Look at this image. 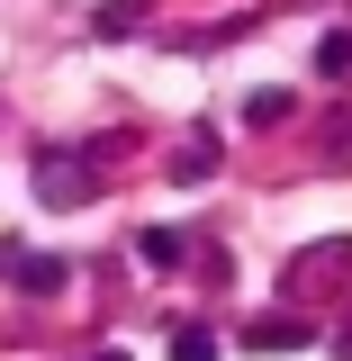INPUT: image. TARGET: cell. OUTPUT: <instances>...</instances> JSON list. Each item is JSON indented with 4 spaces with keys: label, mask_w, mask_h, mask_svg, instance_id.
Masks as SVG:
<instances>
[{
    "label": "cell",
    "mask_w": 352,
    "mask_h": 361,
    "mask_svg": "<svg viewBox=\"0 0 352 361\" xmlns=\"http://www.w3.org/2000/svg\"><path fill=\"white\" fill-rule=\"evenodd\" d=\"M344 280H352V244H344V235H325V244H308L298 262L280 271L289 307H308V298H325V289H344Z\"/></svg>",
    "instance_id": "obj_1"
},
{
    "label": "cell",
    "mask_w": 352,
    "mask_h": 361,
    "mask_svg": "<svg viewBox=\"0 0 352 361\" xmlns=\"http://www.w3.org/2000/svg\"><path fill=\"white\" fill-rule=\"evenodd\" d=\"M0 280L28 289V298H54V289L73 280V262H63V253H37V244H0Z\"/></svg>",
    "instance_id": "obj_2"
},
{
    "label": "cell",
    "mask_w": 352,
    "mask_h": 361,
    "mask_svg": "<svg viewBox=\"0 0 352 361\" xmlns=\"http://www.w3.org/2000/svg\"><path fill=\"white\" fill-rule=\"evenodd\" d=\"M37 199L45 208H82V199H99V180H90V163H73V154H45L37 163Z\"/></svg>",
    "instance_id": "obj_3"
},
{
    "label": "cell",
    "mask_w": 352,
    "mask_h": 361,
    "mask_svg": "<svg viewBox=\"0 0 352 361\" xmlns=\"http://www.w3.org/2000/svg\"><path fill=\"white\" fill-rule=\"evenodd\" d=\"M244 343H253V353H308L316 325H308L298 307H271V316H253V325H244Z\"/></svg>",
    "instance_id": "obj_4"
},
{
    "label": "cell",
    "mask_w": 352,
    "mask_h": 361,
    "mask_svg": "<svg viewBox=\"0 0 352 361\" xmlns=\"http://www.w3.org/2000/svg\"><path fill=\"white\" fill-rule=\"evenodd\" d=\"M135 262L145 271H181L190 262V235H181V226H145V235H135Z\"/></svg>",
    "instance_id": "obj_5"
},
{
    "label": "cell",
    "mask_w": 352,
    "mask_h": 361,
    "mask_svg": "<svg viewBox=\"0 0 352 361\" xmlns=\"http://www.w3.org/2000/svg\"><path fill=\"white\" fill-rule=\"evenodd\" d=\"M208 172H217V145H208V135H199V145H181V154H172V180H181V190H199Z\"/></svg>",
    "instance_id": "obj_6"
},
{
    "label": "cell",
    "mask_w": 352,
    "mask_h": 361,
    "mask_svg": "<svg viewBox=\"0 0 352 361\" xmlns=\"http://www.w3.org/2000/svg\"><path fill=\"white\" fill-rule=\"evenodd\" d=\"M316 73L325 82H352V27H334V37L316 45Z\"/></svg>",
    "instance_id": "obj_7"
},
{
    "label": "cell",
    "mask_w": 352,
    "mask_h": 361,
    "mask_svg": "<svg viewBox=\"0 0 352 361\" xmlns=\"http://www.w3.org/2000/svg\"><path fill=\"white\" fill-rule=\"evenodd\" d=\"M172 361H217V334H208V325H181V334H172Z\"/></svg>",
    "instance_id": "obj_8"
},
{
    "label": "cell",
    "mask_w": 352,
    "mask_h": 361,
    "mask_svg": "<svg viewBox=\"0 0 352 361\" xmlns=\"http://www.w3.org/2000/svg\"><path fill=\"white\" fill-rule=\"evenodd\" d=\"M244 118H253V127H280V118H289V90H253Z\"/></svg>",
    "instance_id": "obj_9"
},
{
    "label": "cell",
    "mask_w": 352,
    "mask_h": 361,
    "mask_svg": "<svg viewBox=\"0 0 352 361\" xmlns=\"http://www.w3.org/2000/svg\"><path fill=\"white\" fill-rule=\"evenodd\" d=\"M325 163H352V118H334V127H325Z\"/></svg>",
    "instance_id": "obj_10"
},
{
    "label": "cell",
    "mask_w": 352,
    "mask_h": 361,
    "mask_svg": "<svg viewBox=\"0 0 352 361\" xmlns=\"http://www.w3.org/2000/svg\"><path fill=\"white\" fill-rule=\"evenodd\" d=\"M90 361H127V353H118V343H109V353H90Z\"/></svg>",
    "instance_id": "obj_11"
},
{
    "label": "cell",
    "mask_w": 352,
    "mask_h": 361,
    "mask_svg": "<svg viewBox=\"0 0 352 361\" xmlns=\"http://www.w3.org/2000/svg\"><path fill=\"white\" fill-rule=\"evenodd\" d=\"M344 361H352V334H344Z\"/></svg>",
    "instance_id": "obj_12"
}]
</instances>
